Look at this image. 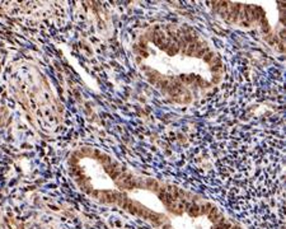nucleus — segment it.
<instances>
[{
  "label": "nucleus",
  "instance_id": "nucleus-1",
  "mask_svg": "<svg viewBox=\"0 0 286 229\" xmlns=\"http://www.w3.org/2000/svg\"><path fill=\"white\" fill-rule=\"evenodd\" d=\"M145 186H146V188L153 190V191H156V192L159 191V187H160L159 182H158V181H155V179H153V178H146V181H145Z\"/></svg>",
  "mask_w": 286,
  "mask_h": 229
},
{
  "label": "nucleus",
  "instance_id": "nucleus-5",
  "mask_svg": "<svg viewBox=\"0 0 286 229\" xmlns=\"http://www.w3.org/2000/svg\"><path fill=\"white\" fill-rule=\"evenodd\" d=\"M230 229H240L239 227H238V225H234V227H233V225H231V228Z\"/></svg>",
  "mask_w": 286,
  "mask_h": 229
},
{
  "label": "nucleus",
  "instance_id": "nucleus-2",
  "mask_svg": "<svg viewBox=\"0 0 286 229\" xmlns=\"http://www.w3.org/2000/svg\"><path fill=\"white\" fill-rule=\"evenodd\" d=\"M188 214L192 215V217H198L200 215V208H198L196 204H191V206L187 209Z\"/></svg>",
  "mask_w": 286,
  "mask_h": 229
},
{
  "label": "nucleus",
  "instance_id": "nucleus-3",
  "mask_svg": "<svg viewBox=\"0 0 286 229\" xmlns=\"http://www.w3.org/2000/svg\"><path fill=\"white\" fill-rule=\"evenodd\" d=\"M211 208H213V205L208 204V202H206V204H204L200 208V214H208V211L211 210Z\"/></svg>",
  "mask_w": 286,
  "mask_h": 229
},
{
  "label": "nucleus",
  "instance_id": "nucleus-4",
  "mask_svg": "<svg viewBox=\"0 0 286 229\" xmlns=\"http://www.w3.org/2000/svg\"><path fill=\"white\" fill-rule=\"evenodd\" d=\"M214 57H215V54L213 52V51H208L207 54H205V55H204V61H206V63L210 64V63H211V60H213Z\"/></svg>",
  "mask_w": 286,
  "mask_h": 229
}]
</instances>
